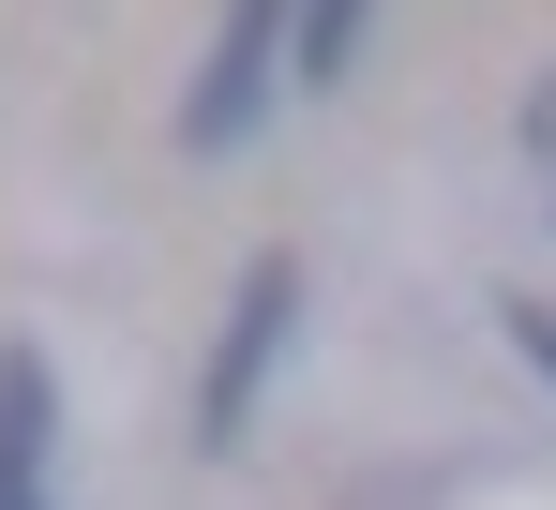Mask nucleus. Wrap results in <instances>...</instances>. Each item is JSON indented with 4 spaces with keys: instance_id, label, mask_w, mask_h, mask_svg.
Listing matches in <instances>:
<instances>
[{
    "instance_id": "nucleus-1",
    "label": "nucleus",
    "mask_w": 556,
    "mask_h": 510,
    "mask_svg": "<svg viewBox=\"0 0 556 510\" xmlns=\"http://www.w3.org/2000/svg\"><path fill=\"white\" fill-rule=\"evenodd\" d=\"M286 30H301V0H241L211 30V76L181 90V151H241L256 136V105L286 90Z\"/></svg>"
},
{
    "instance_id": "nucleus-2",
    "label": "nucleus",
    "mask_w": 556,
    "mask_h": 510,
    "mask_svg": "<svg viewBox=\"0 0 556 510\" xmlns=\"http://www.w3.org/2000/svg\"><path fill=\"white\" fill-rule=\"evenodd\" d=\"M286 331H301V255H256V270H241V316H226V345H211V391H195V435H211V450L256 421Z\"/></svg>"
},
{
    "instance_id": "nucleus-3",
    "label": "nucleus",
    "mask_w": 556,
    "mask_h": 510,
    "mask_svg": "<svg viewBox=\"0 0 556 510\" xmlns=\"http://www.w3.org/2000/svg\"><path fill=\"white\" fill-rule=\"evenodd\" d=\"M0 510H61V375H46V345H0Z\"/></svg>"
},
{
    "instance_id": "nucleus-4",
    "label": "nucleus",
    "mask_w": 556,
    "mask_h": 510,
    "mask_svg": "<svg viewBox=\"0 0 556 510\" xmlns=\"http://www.w3.org/2000/svg\"><path fill=\"white\" fill-rule=\"evenodd\" d=\"M362 30H376V0H301V30H286V90H346Z\"/></svg>"
},
{
    "instance_id": "nucleus-5",
    "label": "nucleus",
    "mask_w": 556,
    "mask_h": 510,
    "mask_svg": "<svg viewBox=\"0 0 556 510\" xmlns=\"http://www.w3.org/2000/svg\"><path fill=\"white\" fill-rule=\"evenodd\" d=\"M511 345H527V360L556 375V301H511Z\"/></svg>"
}]
</instances>
